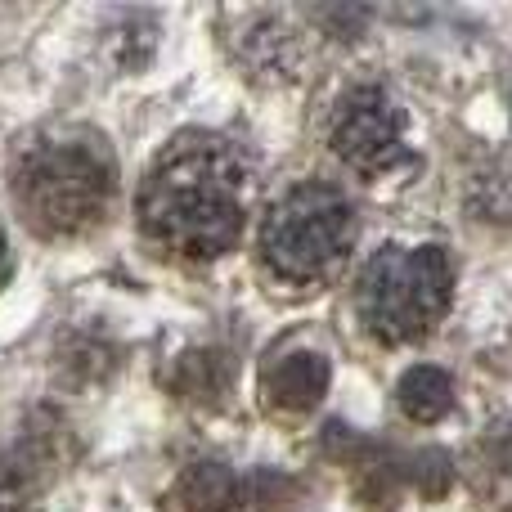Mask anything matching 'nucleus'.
Returning <instances> with one entry per match:
<instances>
[{"instance_id":"1","label":"nucleus","mask_w":512,"mask_h":512,"mask_svg":"<svg viewBox=\"0 0 512 512\" xmlns=\"http://www.w3.org/2000/svg\"><path fill=\"white\" fill-rule=\"evenodd\" d=\"M135 207L158 248L185 261H216L248 221V162L221 135L189 131L153 158Z\"/></svg>"},{"instance_id":"2","label":"nucleus","mask_w":512,"mask_h":512,"mask_svg":"<svg viewBox=\"0 0 512 512\" xmlns=\"http://www.w3.org/2000/svg\"><path fill=\"white\" fill-rule=\"evenodd\" d=\"M14 203L45 239H68L104 221L117 194V162L95 131L41 135L14 162Z\"/></svg>"},{"instance_id":"3","label":"nucleus","mask_w":512,"mask_h":512,"mask_svg":"<svg viewBox=\"0 0 512 512\" xmlns=\"http://www.w3.org/2000/svg\"><path fill=\"white\" fill-rule=\"evenodd\" d=\"M454 297V265L445 248H382L355 283V310L373 342H418L445 319Z\"/></svg>"},{"instance_id":"4","label":"nucleus","mask_w":512,"mask_h":512,"mask_svg":"<svg viewBox=\"0 0 512 512\" xmlns=\"http://www.w3.org/2000/svg\"><path fill=\"white\" fill-rule=\"evenodd\" d=\"M355 243V207L333 185H297L261 225V261L288 283H315Z\"/></svg>"},{"instance_id":"5","label":"nucleus","mask_w":512,"mask_h":512,"mask_svg":"<svg viewBox=\"0 0 512 512\" xmlns=\"http://www.w3.org/2000/svg\"><path fill=\"white\" fill-rule=\"evenodd\" d=\"M333 149L346 167L378 176L405 158V113L378 86H360L342 99L333 122Z\"/></svg>"},{"instance_id":"6","label":"nucleus","mask_w":512,"mask_h":512,"mask_svg":"<svg viewBox=\"0 0 512 512\" xmlns=\"http://www.w3.org/2000/svg\"><path fill=\"white\" fill-rule=\"evenodd\" d=\"M328 391V360L319 351H292L265 373V396L270 405L288 409V414H306L324 400Z\"/></svg>"},{"instance_id":"7","label":"nucleus","mask_w":512,"mask_h":512,"mask_svg":"<svg viewBox=\"0 0 512 512\" xmlns=\"http://www.w3.org/2000/svg\"><path fill=\"white\" fill-rule=\"evenodd\" d=\"M176 499L185 512H239V481L221 463H194L180 477Z\"/></svg>"},{"instance_id":"8","label":"nucleus","mask_w":512,"mask_h":512,"mask_svg":"<svg viewBox=\"0 0 512 512\" xmlns=\"http://www.w3.org/2000/svg\"><path fill=\"white\" fill-rule=\"evenodd\" d=\"M450 405H454V382L436 364H418V369H409L400 378V409L414 423H436V418L450 414Z\"/></svg>"},{"instance_id":"9","label":"nucleus","mask_w":512,"mask_h":512,"mask_svg":"<svg viewBox=\"0 0 512 512\" xmlns=\"http://www.w3.org/2000/svg\"><path fill=\"white\" fill-rule=\"evenodd\" d=\"M32 508H36L32 463L0 459V512H32Z\"/></svg>"},{"instance_id":"10","label":"nucleus","mask_w":512,"mask_h":512,"mask_svg":"<svg viewBox=\"0 0 512 512\" xmlns=\"http://www.w3.org/2000/svg\"><path fill=\"white\" fill-rule=\"evenodd\" d=\"M9 274V248H5V234H0V283H5Z\"/></svg>"}]
</instances>
